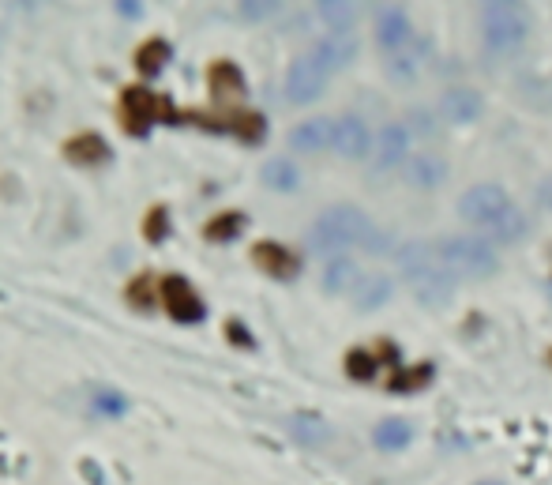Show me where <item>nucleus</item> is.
Here are the masks:
<instances>
[{"label": "nucleus", "instance_id": "obj_31", "mask_svg": "<svg viewBox=\"0 0 552 485\" xmlns=\"http://www.w3.org/2000/svg\"><path fill=\"white\" fill-rule=\"evenodd\" d=\"M94 407L106 418H117V414H124V399L117 392H94Z\"/></svg>", "mask_w": 552, "mask_h": 485}, {"label": "nucleus", "instance_id": "obj_17", "mask_svg": "<svg viewBox=\"0 0 552 485\" xmlns=\"http://www.w3.org/2000/svg\"><path fill=\"white\" fill-rule=\"evenodd\" d=\"M406 151H410V132H406V125H387L384 132H380L376 166H380V170H395L402 158H406Z\"/></svg>", "mask_w": 552, "mask_h": 485}, {"label": "nucleus", "instance_id": "obj_26", "mask_svg": "<svg viewBox=\"0 0 552 485\" xmlns=\"http://www.w3.org/2000/svg\"><path fill=\"white\" fill-rule=\"evenodd\" d=\"M320 19L331 27L335 34H350L353 27V0H316Z\"/></svg>", "mask_w": 552, "mask_h": 485}, {"label": "nucleus", "instance_id": "obj_15", "mask_svg": "<svg viewBox=\"0 0 552 485\" xmlns=\"http://www.w3.org/2000/svg\"><path fill=\"white\" fill-rule=\"evenodd\" d=\"M211 132H237L245 143H260L263 136H267V117L256 110H233L230 117H218V121H211Z\"/></svg>", "mask_w": 552, "mask_h": 485}, {"label": "nucleus", "instance_id": "obj_8", "mask_svg": "<svg viewBox=\"0 0 552 485\" xmlns=\"http://www.w3.org/2000/svg\"><path fill=\"white\" fill-rule=\"evenodd\" d=\"M162 301H166V313L177 324H200L203 316H207V305H203V298L192 290V282L184 279V275L162 279Z\"/></svg>", "mask_w": 552, "mask_h": 485}, {"label": "nucleus", "instance_id": "obj_10", "mask_svg": "<svg viewBox=\"0 0 552 485\" xmlns=\"http://www.w3.org/2000/svg\"><path fill=\"white\" fill-rule=\"evenodd\" d=\"M335 151L350 162H361L372 151V132L361 117H338L335 121Z\"/></svg>", "mask_w": 552, "mask_h": 485}, {"label": "nucleus", "instance_id": "obj_36", "mask_svg": "<svg viewBox=\"0 0 552 485\" xmlns=\"http://www.w3.org/2000/svg\"><path fill=\"white\" fill-rule=\"evenodd\" d=\"M541 204L552 207V177H549V181H545V185H541Z\"/></svg>", "mask_w": 552, "mask_h": 485}, {"label": "nucleus", "instance_id": "obj_1", "mask_svg": "<svg viewBox=\"0 0 552 485\" xmlns=\"http://www.w3.org/2000/svg\"><path fill=\"white\" fill-rule=\"evenodd\" d=\"M308 245H312V252H338L350 249V245H361L365 252L380 256V252H387V234L368 219L365 211H357L350 204H338L312 222Z\"/></svg>", "mask_w": 552, "mask_h": 485}, {"label": "nucleus", "instance_id": "obj_22", "mask_svg": "<svg viewBox=\"0 0 552 485\" xmlns=\"http://www.w3.org/2000/svg\"><path fill=\"white\" fill-rule=\"evenodd\" d=\"M376 448H384V452H399L406 448L410 440H414V425L406 422V418H384V422L376 425Z\"/></svg>", "mask_w": 552, "mask_h": 485}, {"label": "nucleus", "instance_id": "obj_33", "mask_svg": "<svg viewBox=\"0 0 552 485\" xmlns=\"http://www.w3.org/2000/svg\"><path fill=\"white\" fill-rule=\"evenodd\" d=\"M128 298H132V305H143V309H147V305H151V279L143 275V279L132 282V286H128Z\"/></svg>", "mask_w": 552, "mask_h": 485}, {"label": "nucleus", "instance_id": "obj_12", "mask_svg": "<svg viewBox=\"0 0 552 485\" xmlns=\"http://www.w3.org/2000/svg\"><path fill=\"white\" fill-rule=\"evenodd\" d=\"M252 260L260 267L263 275H271V279H293L297 271H301V260L293 256L286 245H278V241H260L256 249H252Z\"/></svg>", "mask_w": 552, "mask_h": 485}, {"label": "nucleus", "instance_id": "obj_7", "mask_svg": "<svg viewBox=\"0 0 552 485\" xmlns=\"http://www.w3.org/2000/svg\"><path fill=\"white\" fill-rule=\"evenodd\" d=\"M327 79H331V68L316 57V49L305 53V57H297L290 64V76H286V98H290L293 106H308V102H316L323 91H327Z\"/></svg>", "mask_w": 552, "mask_h": 485}, {"label": "nucleus", "instance_id": "obj_28", "mask_svg": "<svg viewBox=\"0 0 552 485\" xmlns=\"http://www.w3.org/2000/svg\"><path fill=\"white\" fill-rule=\"evenodd\" d=\"M432 380V365H414V369H406L391 380V392H417V388H425Z\"/></svg>", "mask_w": 552, "mask_h": 485}, {"label": "nucleus", "instance_id": "obj_4", "mask_svg": "<svg viewBox=\"0 0 552 485\" xmlns=\"http://www.w3.org/2000/svg\"><path fill=\"white\" fill-rule=\"evenodd\" d=\"M481 34L492 53H515L530 38V8L522 0H485V16H481Z\"/></svg>", "mask_w": 552, "mask_h": 485}, {"label": "nucleus", "instance_id": "obj_5", "mask_svg": "<svg viewBox=\"0 0 552 485\" xmlns=\"http://www.w3.org/2000/svg\"><path fill=\"white\" fill-rule=\"evenodd\" d=\"M432 249L440 256V264L451 275H462V279H489L492 271L500 267L492 245L481 241V237H440Z\"/></svg>", "mask_w": 552, "mask_h": 485}, {"label": "nucleus", "instance_id": "obj_19", "mask_svg": "<svg viewBox=\"0 0 552 485\" xmlns=\"http://www.w3.org/2000/svg\"><path fill=\"white\" fill-rule=\"evenodd\" d=\"M387 298H391V279H387V275H368V279H361L357 282V290H353V301H357L361 313H372V309L387 305Z\"/></svg>", "mask_w": 552, "mask_h": 485}, {"label": "nucleus", "instance_id": "obj_34", "mask_svg": "<svg viewBox=\"0 0 552 485\" xmlns=\"http://www.w3.org/2000/svg\"><path fill=\"white\" fill-rule=\"evenodd\" d=\"M117 8H121V16H128V19L139 16V0H117Z\"/></svg>", "mask_w": 552, "mask_h": 485}, {"label": "nucleus", "instance_id": "obj_11", "mask_svg": "<svg viewBox=\"0 0 552 485\" xmlns=\"http://www.w3.org/2000/svg\"><path fill=\"white\" fill-rule=\"evenodd\" d=\"M440 113H444L451 125H474L477 117L485 113V98L474 87H451L440 98Z\"/></svg>", "mask_w": 552, "mask_h": 485}, {"label": "nucleus", "instance_id": "obj_3", "mask_svg": "<svg viewBox=\"0 0 552 485\" xmlns=\"http://www.w3.org/2000/svg\"><path fill=\"white\" fill-rule=\"evenodd\" d=\"M395 260H399L402 275L410 282V290H414V298L421 305H447L451 294H455V275L440 264V256L432 245H421V241H406L399 252H395Z\"/></svg>", "mask_w": 552, "mask_h": 485}, {"label": "nucleus", "instance_id": "obj_37", "mask_svg": "<svg viewBox=\"0 0 552 485\" xmlns=\"http://www.w3.org/2000/svg\"><path fill=\"white\" fill-rule=\"evenodd\" d=\"M477 485H504V482H477Z\"/></svg>", "mask_w": 552, "mask_h": 485}, {"label": "nucleus", "instance_id": "obj_24", "mask_svg": "<svg viewBox=\"0 0 552 485\" xmlns=\"http://www.w3.org/2000/svg\"><path fill=\"white\" fill-rule=\"evenodd\" d=\"M169 57H173V49H169L166 38H151V42L136 53V68L147 79H154V76H162V68L169 64Z\"/></svg>", "mask_w": 552, "mask_h": 485}, {"label": "nucleus", "instance_id": "obj_21", "mask_svg": "<svg viewBox=\"0 0 552 485\" xmlns=\"http://www.w3.org/2000/svg\"><path fill=\"white\" fill-rule=\"evenodd\" d=\"M353 53H357V46H353L350 34H331V38H323L320 46H316V57H320L331 72H342V68L353 61Z\"/></svg>", "mask_w": 552, "mask_h": 485}, {"label": "nucleus", "instance_id": "obj_6", "mask_svg": "<svg viewBox=\"0 0 552 485\" xmlns=\"http://www.w3.org/2000/svg\"><path fill=\"white\" fill-rule=\"evenodd\" d=\"M177 125L181 121V113L173 110V102H169L166 94H154L147 87H128L121 94V125L132 132V136H147L151 125Z\"/></svg>", "mask_w": 552, "mask_h": 485}, {"label": "nucleus", "instance_id": "obj_27", "mask_svg": "<svg viewBox=\"0 0 552 485\" xmlns=\"http://www.w3.org/2000/svg\"><path fill=\"white\" fill-rule=\"evenodd\" d=\"M245 230V215H237V211H226V215H218V219L207 222V230L203 237L207 241H233V237Z\"/></svg>", "mask_w": 552, "mask_h": 485}, {"label": "nucleus", "instance_id": "obj_35", "mask_svg": "<svg viewBox=\"0 0 552 485\" xmlns=\"http://www.w3.org/2000/svg\"><path fill=\"white\" fill-rule=\"evenodd\" d=\"M230 339H237V343H245V346H252V339H248L245 331H241V324H230Z\"/></svg>", "mask_w": 552, "mask_h": 485}, {"label": "nucleus", "instance_id": "obj_13", "mask_svg": "<svg viewBox=\"0 0 552 485\" xmlns=\"http://www.w3.org/2000/svg\"><path fill=\"white\" fill-rule=\"evenodd\" d=\"M207 83H211L215 102H222V106H237V102L248 94L245 76H241V68H237L233 61H215L211 64V76H207Z\"/></svg>", "mask_w": 552, "mask_h": 485}, {"label": "nucleus", "instance_id": "obj_14", "mask_svg": "<svg viewBox=\"0 0 552 485\" xmlns=\"http://www.w3.org/2000/svg\"><path fill=\"white\" fill-rule=\"evenodd\" d=\"M290 147L293 151H305V155H316V151L335 147V121H327V117H312V121H305V125H297L290 132Z\"/></svg>", "mask_w": 552, "mask_h": 485}, {"label": "nucleus", "instance_id": "obj_25", "mask_svg": "<svg viewBox=\"0 0 552 485\" xmlns=\"http://www.w3.org/2000/svg\"><path fill=\"white\" fill-rule=\"evenodd\" d=\"M293 437L301 440V444H308V448H320V444H327L331 440V425L323 422L320 414H297L290 422Z\"/></svg>", "mask_w": 552, "mask_h": 485}, {"label": "nucleus", "instance_id": "obj_32", "mask_svg": "<svg viewBox=\"0 0 552 485\" xmlns=\"http://www.w3.org/2000/svg\"><path fill=\"white\" fill-rule=\"evenodd\" d=\"M169 230V219H166V207H154L151 211V219H147V237L151 241H162Z\"/></svg>", "mask_w": 552, "mask_h": 485}, {"label": "nucleus", "instance_id": "obj_9", "mask_svg": "<svg viewBox=\"0 0 552 485\" xmlns=\"http://www.w3.org/2000/svg\"><path fill=\"white\" fill-rule=\"evenodd\" d=\"M376 38H380V49H384L387 57H395L402 49L414 46V27H410V16L402 12V8H387L380 23H376Z\"/></svg>", "mask_w": 552, "mask_h": 485}, {"label": "nucleus", "instance_id": "obj_16", "mask_svg": "<svg viewBox=\"0 0 552 485\" xmlns=\"http://www.w3.org/2000/svg\"><path fill=\"white\" fill-rule=\"evenodd\" d=\"M64 158H72L76 166H102V162L113 158V151L98 132H83V136L64 143Z\"/></svg>", "mask_w": 552, "mask_h": 485}, {"label": "nucleus", "instance_id": "obj_30", "mask_svg": "<svg viewBox=\"0 0 552 485\" xmlns=\"http://www.w3.org/2000/svg\"><path fill=\"white\" fill-rule=\"evenodd\" d=\"M278 4H282V0H241V16H245L248 23H263L267 16H275Z\"/></svg>", "mask_w": 552, "mask_h": 485}, {"label": "nucleus", "instance_id": "obj_18", "mask_svg": "<svg viewBox=\"0 0 552 485\" xmlns=\"http://www.w3.org/2000/svg\"><path fill=\"white\" fill-rule=\"evenodd\" d=\"M406 177L414 188H440L447 177V162L440 155H414L406 162Z\"/></svg>", "mask_w": 552, "mask_h": 485}, {"label": "nucleus", "instance_id": "obj_29", "mask_svg": "<svg viewBox=\"0 0 552 485\" xmlns=\"http://www.w3.org/2000/svg\"><path fill=\"white\" fill-rule=\"evenodd\" d=\"M346 373H350L353 380H372V373H376V361H372L368 350H353L350 358H346Z\"/></svg>", "mask_w": 552, "mask_h": 485}, {"label": "nucleus", "instance_id": "obj_23", "mask_svg": "<svg viewBox=\"0 0 552 485\" xmlns=\"http://www.w3.org/2000/svg\"><path fill=\"white\" fill-rule=\"evenodd\" d=\"M263 185L275 188V192H297L301 173H297V166H293L290 158H271V162L263 166Z\"/></svg>", "mask_w": 552, "mask_h": 485}, {"label": "nucleus", "instance_id": "obj_20", "mask_svg": "<svg viewBox=\"0 0 552 485\" xmlns=\"http://www.w3.org/2000/svg\"><path fill=\"white\" fill-rule=\"evenodd\" d=\"M357 282H361V271H357V264L346 260V256L331 260L327 271H323V290H327V294H346V290H357Z\"/></svg>", "mask_w": 552, "mask_h": 485}, {"label": "nucleus", "instance_id": "obj_2", "mask_svg": "<svg viewBox=\"0 0 552 485\" xmlns=\"http://www.w3.org/2000/svg\"><path fill=\"white\" fill-rule=\"evenodd\" d=\"M459 215L470 226L485 230L489 241H500V245H511L526 234V219L519 215V207L511 204L500 185H474L466 188L459 196Z\"/></svg>", "mask_w": 552, "mask_h": 485}]
</instances>
